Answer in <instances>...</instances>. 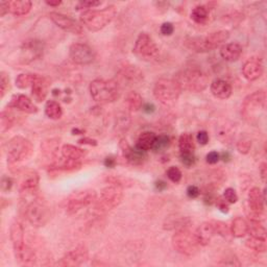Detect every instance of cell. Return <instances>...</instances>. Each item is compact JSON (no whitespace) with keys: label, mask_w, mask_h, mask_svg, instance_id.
<instances>
[{"label":"cell","mask_w":267,"mask_h":267,"mask_svg":"<svg viewBox=\"0 0 267 267\" xmlns=\"http://www.w3.org/2000/svg\"><path fill=\"white\" fill-rule=\"evenodd\" d=\"M173 80L178 83L181 90L194 93L203 92L209 85L208 75L195 68H189V69L178 72Z\"/></svg>","instance_id":"cell-1"},{"label":"cell","mask_w":267,"mask_h":267,"mask_svg":"<svg viewBox=\"0 0 267 267\" xmlns=\"http://www.w3.org/2000/svg\"><path fill=\"white\" fill-rule=\"evenodd\" d=\"M89 91L93 101L98 103H114L121 94L119 83L114 80H94L90 83Z\"/></svg>","instance_id":"cell-2"},{"label":"cell","mask_w":267,"mask_h":267,"mask_svg":"<svg viewBox=\"0 0 267 267\" xmlns=\"http://www.w3.org/2000/svg\"><path fill=\"white\" fill-rule=\"evenodd\" d=\"M116 14L115 5H109L103 10H87L82 13L81 22L91 32H98L111 23Z\"/></svg>","instance_id":"cell-3"},{"label":"cell","mask_w":267,"mask_h":267,"mask_svg":"<svg viewBox=\"0 0 267 267\" xmlns=\"http://www.w3.org/2000/svg\"><path fill=\"white\" fill-rule=\"evenodd\" d=\"M11 240L13 244L15 257L20 263L30 264L36 260V254L34 249L28 247L24 241V228L18 221L11 226Z\"/></svg>","instance_id":"cell-4"},{"label":"cell","mask_w":267,"mask_h":267,"mask_svg":"<svg viewBox=\"0 0 267 267\" xmlns=\"http://www.w3.org/2000/svg\"><path fill=\"white\" fill-rule=\"evenodd\" d=\"M172 246L178 253L187 257L195 256L201 247L195 237V233L189 231L187 227L175 232L172 236Z\"/></svg>","instance_id":"cell-5"},{"label":"cell","mask_w":267,"mask_h":267,"mask_svg":"<svg viewBox=\"0 0 267 267\" xmlns=\"http://www.w3.org/2000/svg\"><path fill=\"white\" fill-rule=\"evenodd\" d=\"M33 152L32 142L23 137H14L7 144V162L11 165L23 162L32 157Z\"/></svg>","instance_id":"cell-6"},{"label":"cell","mask_w":267,"mask_h":267,"mask_svg":"<svg viewBox=\"0 0 267 267\" xmlns=\"http://www.w3.org/2000/svg\"><path fill=\"white\" fill-rule=\"evenodd\" d=\"M181 91L173 79H161L155 83L154 96L162 104L170 106L178 102Z\"/></svg>","instance_id":"cell-7"},{"label":"cell","mask_w":267,"mask_h":267,"mask_svg":"<svg viewBox=\"0 0 267 267\" xmlns=\"http://www.w3.org/2000/svg\"><path fill=\"white\" fill-rule=\"evenodd\" d=\"M25 216L33 226L42 227L50 219V208L46 202L41 198H36L26 207Z\"/></svg>","instance_id":"cell-8"},{"label":"cell","mask_w":267,"mask_h":267,"mask_svg":"<svg viewBox=\"0 0 267 267\" xmlns=\"http://www.w3.org/2000/svg\"><path fill=\"white\" fill-rule=\"evenodd\" d=\"M134 53L143 61L152 62V61L158 60L160 50L149 35L141 33L135 42Z\"/></svg>","instance_id":"cell-9"},{"label":"cell","mask_w":267,"mask_h":267,"mask_svg":"<svg viewBox=\"0 0 267 267\" xmlns=\"http://www.w3.org/2000/svg\"><path fill=\"white\" fill-rule=\"evenodd\" d=\"M266 103V93L263 90L256 91L246 97L242 104V115L247 121H253L260 111L264 110Z\"/></svg>","instance_id":"cell-10"},{"label":"cell","mask_w":267,"mask_h":267,"mask_svg":"<svg viewBox=\"0 0 267 267\" xmlns=\"http://www.w3.org/2000/svg\"><path fill=\"white\" fill-rule=\"evenodd\" d=\"M96 201V192L94 190L87 189L82 191H76L68 198L66 210L68 214H75L82 209L88 207Z\"/></svg>","instance_id":"cell-11"},{"label":"cell","mask_w":267,"mask_h":267,"mask_svg":"<svg viewBox=\"0 0 267 267\" xmlns=\"http://www.w3.org/2000/svg\"><path fill=\"white\" fill-rule=\"evenodd\" d=\"M122 198H123L122 188L115 185H110L103 189L99 205L104 210H112L118 207L122 202Z\"/></svg>","instance_id":"cell-12"},{"label":"cell","mask_w":267,"mask_h":267,"mask_svg":"<svg viewBox=\"0 0 267 267\" xmlns=\"http://www.w3.org/2000/svg\"><path fill=\"white\" fill-rule=\"evenodd\" d=\"M69 56L73 63L78 65H90L94 62L95 52L87 44L75 43L69 49Z\"/></svg>","instance_id":"cell-13"},{"label":"cell","mask_w":267,"mask_h":267,"mask_svg":"<svg viewBox=\"0 0 267 267\" xmlns=\"http://www.w3.org/2000/svg\"><path fill=\"white\" fill-rule=\"evenodd\" d=\"M264 201L261 190L255 187L248 193L247 215L250 220H260L264 213Z\"/></svg>","instance_id":"cell-14"},{"label":"cell","mask_w":267,"mask_h":267,"mask_svg":"<svg viewBox=\"0 0 267 267\" xmlns=\"http://www.w3.org/2000/svg\"><path fill=\"white\" fill-rule=\"evenodd\" d=\"M39 174L35 170H27L22 175L19 191L22 196H30L34 195L39 188Z\"/></svg>","instance_id":"cell-15"},{"label":"cell","mask_w":267,"mask_h":267,"mask_svg":"<svg viewBox=\"0 0 267 267\" xmlns=\"http://www.w3.org/2000/svg\"><path fill=\"white\" fill-rule=\"evenodd\" d=\"M50 19L55 22V23L66 32H70L75 35H80L82 33V26L69 16H66L64 14L52 12L49 14Z\"/></svg>","instance_id":"cell-16"},{"label":"cell","mask_w":267,"mask_h":267,"mask_svg":"<svg viewBox=\"0 0 267 267\" xmlns=\"http://www.w3.org/2000/svg\"><path fill=\"white\" fill-rule=\"evenodd\" d=\"M88 260V250L85 246H78L68 253L58 262L60 266H79Z\"/></svg>","instance_id":"cell-17"},{"label":"cell","mask_w":267,"mask_h":267,"mask_svg":"<svg viewBox=\"0 0 267 267\" xmlns=\"http://www.w3.org/2000/svg\"><path fill=\"white\" fill-rule=\"evenodd\" d=\"M214 235H216L214 221H207V223L202 224L195 232V237L201 246H208Z\"/></svg>","instance_id":"cell-18"},{"label":"cell","mask_w":267,"mask_h":267,"mask_svg":"<svg viewBox=\"0 0 267 267\" xmlns=\"http://www.w3.org/2000/svg\"><path fill=\"white\" fill-rule=\"evenodd\" d=\"M242 74L249 82L257 81L263 74V66L257 59H250L242 67Z\"/></svg>","instance_id":"cell-19"},{"label":"cell","mask_w":267,"mask_h":267,"mask_svg":"<svg viewBox=\"0 0 267 267\" xmlns=\"http://www.w3.org/2000/svg\"><path fill=\"white\" fill-rule=\"evenodd\" d=\"M9 106L10 108L18 109L19 111L27 114H36L38 112V108L34 104V103L27 96L22 94L13 96Z\"/></svg>","instance_id":"cell-20"},{"label":"cell","mask_w":267,"mask_h":267,"mask_svg":"<svg viewBox=\"0 0 267 267\" xmlns=\"http://www.w3.org/2000/svg\"><path fill=\"white\" fill-rule=\"evenodd\" d=\"M32 94L37 102H43L48 94V82L39 74H35L32 85Z\"/></svg>","instance_id":"cell-21"},{"label":"cell","mask_w":267,"mask_h":267,"mask_svg":"<svg viewBox=\"0 0 267 267\" xmlns=\"http://www.w3.org/2000/svg\"><path fill=\"white\" fill-rule=\"evenodd\" d=\"M120 146L123 151V155L126 158L128 162H131L134 165L142 164L144 160H145V151L140 150L139 148H133L131 145H128L127 142L122 140L120 143Z\"/></svg>","instance_id":"cell-22"},{"label":"cell","mask_w":267,"mask_h":267,"mask_svg":"<svg viewBox=\"0 0 267 267\" xmlns=\"http://www.w3.org/2000/svg\"><path fill=\"white\" fill-rule=\"evenodd\" d=\"M184 44L188 49L198 53H204L212 50L207 40V37H189L186 38Z\"/></svg>","instance_id":"cell-23"},{"label":"cell","mask_w":267,"mask_h":267,"mask_svg":"<svg viewBox=\"0 0 267 267\" xmlns=\"http://www.w3.org/2000/svg\"><path fill=\"white\" fill-rule=\"evenodd\" d=\"M120 79L123 82H127L129 85H135V83H139L143 81V73L140 69H138L136 66H124L121 68L119 72Z\"/></svg>","instance_id":"cell-24"},{"label":"cell","mask_w":267,"mask_h":267,"mask_svg":"<svg viewBox=\"0 0 267 267\" xmlns=\"http://www.w3.org/2000/svg\"><path fill=\"white\" fill-rule=\"evenodd\" d=\"M242 46L238 43H227L220 48V56L226 62H236L242 55Z\"/></svg>","instance_id":"cell-25"},{"label":"cell","mask_w":267,"mask_h":267,"mask_svg":"<svg viewBox=\"0 0 267 267\" xmlns=\"http://www.w3.org/2000/svg\"><path fill=\"white\" fill-rule=\"evenodd\" d=\"M210 90L212 94L219 99H226L232 95V87L224 80H215L211 83Z\"/></svg>","instance_id":"cell-26"},{"label":"cell","mask_w":267,"mask_h":267,"mask_svg":"<svg viewBox=\"0 0 267 267\" xmlns=\"http://www.w3.org/2000/svg\"><path fill=\"white\" fill-rule=\"evenodd\" d=\"M33 3L29 0H12L7 1V10L14 16H24L32 10Z\"/></svg>","instance_id":"cell-27"},{"label":"cell","mask_w":267,"mask_h":267,"mask_svg":"<svg viewBox=\"0 0 267 267\" xmlns=\"http://www.w3.org/2000/svg\"><path fill=\"white\" fill-rule=\"evenodd\" d=\"M156 139H157V135L155 133L144 132L138 137V139H137L136 147L143 151L150 150L154 148Z\"/></svg>","instance_id":"cell-28"},{"label":"cell","mask_w":267,"mask_h":267,"mask_svg":"<svg viewBox=\"0 0 267 267\" xmlns=\"http://www.w3.org/2000/svg\"><path fill=\"white\" fill-rule=\"evenodd\" d=\"M231 233L236 238H242L248 233V223L242 217H236L231 226Z\"/></svg>","instance_id":"cell-29"},{"label":"cell","mask_w":267,"mask_h":267,"mask_svg":"<svg viewBox=\"0 0 267 267\" xmlns=\"http://www.w3.org/2000/svg\"><path fill=\"white\" fill-rule=\"evenodd\" d=\"M205 37H207V40L213 50L227 41L228 38H230V33H228L227 30H217V32L210 33Z\"/></svg>","instance_id":"cell-30"},{"label":"cell","mask_w":267,"mask_h":267,"mask_svg":"<svg viewBox=\"0 0 267 267\" xmlns=\"http://www.w3.org/2000/svg\"><path fill=\"white\" fill-rule=\"evenodd\" d=\"M61 151H62L63 158L74 160V161H80L82 158H83L87 155L86 150H83L82 148H80V147H76L74 145H71V144H65Z\"/></svg>","instance_id":"cell-31"},{"label":"cell","mask_w":267,"mask_h":267,"mask_svg":"<svg viewBox=\"0 0 267 267\" xmlns=\"http://www.w3.org/2000/svg\"><path fill=\"white\" fill-rule=\"evenodd\" d=\"M190 220L188 217H169L165 220V230H181V228L188 227Z\"/></svg>","instance_id":"cell-32"},{"label":"cell","mask_w":267,"mask_h":267,"mask_svg":"<svg viewBox=\"0 0 267 267\" xmlns=\"http://www.w3.org/2000/svg\"><path fill=\"white\" fill-rule=\"evenodd\" d=\"M45 114L52 120H58L63 116V109L56 101H48L45 104Z\"/></svg>","instance_id":"cell-33"},{"label":"cell","mask_w":267,"mask_h":267,"mask_svg":"<svg viewBox=\"0 0 267 267\" xmlns=\"http://www.w3.org/2000/svg\"><path fill=\"white\" fill-rule=\"evenodd\" d=\"M125 104L127 109L131 112L139 111L143 106V99L142 96L137 92H129L125 98Z\"/></svg>","instance_id":"cell-34"},{"label":"cell","mask_w":267,"mask_h":267,"mask_svg":"<svg viewBox=\"0 0 267 267\" xmlns=\"http://www.w3.org/2000/svg\"><path fill=\"white\" fill-rule=\"evenodd\" d=\"M191 18L198 24H204L209 18V9L205 5H196L191 12Z\"/></svg>","instance_id":"cell-35"},{"label":"cell","mask_w":267,"mask_h":267,"mask_svg":"<svg viewBox=\"0 0 267 267\" xmlns=\"http://www.w3.org/2000/svg\"><path fill=\"white\" fill-rule=\"evenodd\" d=\"M179 147L181 152H193L195 149L193 136L189 133L182 134L179 139Z\"/></svg>","instance_id":"cell-36"},{"label":"cell","mask_w":267,"mask_h":267,"mask_svg":"<svg viewBox=\"0 0 267 267\" xmlns=\"http://www.w3.org/2000/svg\"><path fill=\"white\" fill-rule=\"evenodd\" d=\"M246 246L249 249L257 251V253H265L267 249L266 239L254 237V236H250V237L246 241Z\"/></svg>","instance_id":"cell-37"},{"label":"cell","mask_w":267,"mask_h":267,"mask_svg":"<svg viewBox=\"0 0 267 267\" xmlns=\"http://www.w3.org/2000/svg\"><path fill=\"white\" fill-rule=\"evenodd\" d=\"M248 233H250V236H254V237L266 239L265 227L259 223V220H250V223L248 224Z\"/></svg>","instance_id":"cell-38"},{"label":"cell","mask_w":267,"mask_h":267,"mask_svg":"<svg viewBox=\"0 0 267 267\" xmlns=\"http://www.w3.org/2000/svg\"><path fill=\"white\" fill-rule=\"evenodd\" d=\"M15 122L14 115L9 112H2L1 115H0V129H1V133H5L6 131L13 126Z\"/></svg>","instance_id":"cell-39"},{"label":"cell","mask_w":267,"mask_h":267,"mask_svg":"<svg viewBox=\"0 0 267 267\" xmlns=\"http://www.w3.org/2000/svg\"><path fill=\"white\" fill-rule=\"evenodd\" d=\"M35 74H28V73H21L17 76L16 79V86L19 89H26L29 86L33 85Z\"/></svg>","instance_id":"cell-40"},{"label":"cell","mask_w":267,"mask_h":267,"mask_svg":"<svg viewBox=\"0 0 267 267\" xmlns=\"http://www.w3.org/2000/svg\"><path fill=\"white\" fill-rule=\"evenodd\" d=\"M106 182H109L111 185L119 186L121 188L123 187H129L133 185V182L128 179H125L123 177H110L106 179Z\"/></svg>","instance_id":"cell-41"},{"label":"cell","mask_w":267,"mask_h":267,"mask_svg":"<svg viewBox=\"0 0 267 267\" xmlns=\"http://www.w3.org/2000/svg\"><path fill=\"white\" fill-rule=\"evenodd\" d=\"M170 144V139L168 136L166 135H161V136H157V139H156V142H155V145H154V148L156 151H160L162 149H165L166 147H168Z\"/></svg>","instance_id":"cell-42"},{"label":"cell","mask_w":267,"mask_h":267,"mask_svg":"<svg viewBox=\"0 0 267 267\" xmlns=\"http://www.w3.org/2000/svg\"><path fill=\"white\" fill-rule=\"evenodd\" d=\"M10 89V78L5 72H1L0 75V92H1V98L5 95V93Z\"/></svg>","instance_id":"cell-43"},{"label":"cell","mask_w":267,"mask_h":267,"mask_svg":"<svg viewBox=\"0 0 267 267\" xmlns=\"http://www.w3.org/2000/svg\"><path fill=\"white\" fill-rule=\"evenodd\" d=\"M167 177H168V179L172 183L178 184V183H180L182 180V171L178 168V167L172 166L168 170H167Z\"/></svg>","instance_id":"cell-44"},{"label":"cell","mask_w":267,"mask_h":267,"mask_svg":"<svg viewBox=\"0 0 267 267\" xmlns=\"http://www.w3.org/2000/svg\"><path fill=\"white\" fill-rule=\"evenodd\" d=\"M181 161L187 167H191L195 164V157L193 152H181Z\"/></svg>","instance_id":"cell-45"},{"label":"cell","mask_w":267,"mask_h":267,"mask_svg":"<svg viewBox=\"0 0 267 267\" xmlns=\"http://www.w3.org/2000/svg\"><path fill=\"white\" fill-rule=\"evenodd\" d=\"M214 226H215L216 234L223 236V237H226V236L231 232L227 225L221 223V221H214Z\"/></svg>","instance_id":"cell-46"},{"label":"cell","mask_w":267,"mask_h":267,"mask_svg":"<svg viewBox=\"0 0 267 267\" xmlns=\"http://www.w3.org/2000/svg\"><path fill=\"white\" fill-rule=\"evenodd\" d=\"M224 197L228 204H235V203H237V201H238V195H237V193H236V191L233 188L226 189V191L224 193Z\"/></svg>","instance_id":"cell-47"},{"label":"cell","mask_w":267,"mask_h":267,"mask_svg":"<svg viewBox=\"0 0 267 267\" xmlns=\"http://www.w3.org/2000/svg\"><path fill=\"white\" fill-rule=\"evenodd\" d=\"M250 147H251V142L249 140L242 139L237 143V149L240 154H243V155L248 154Z\"/></svg>","instance_id":"cell-48"},{"label":"cell","mask_w":267,"mask_h":267,"mask_svg":"<svg viewBox=\"0 0 267 267\" xmlns=\"http://www.w3.org/2000/svg\"><path fill=\"white\" fill-rule=\"evenodd\" d=\"M102 3H103L102 1H95V0H92V1H81L78 3V5H76V9L78 10L93 9V7L101 5Z\"/></svg>","instance_id":"cell-49"},{"label":"cell","mask_w":267,"mask_h":267,"mask_svg":"<svg viewBox=\"0 0 267 267\" xmlns=\"http://www.w3.org/2000/svg\"><path fill=\"white\" fill-rule=\"evenodd\" d=\"M160 30H161V34L163 36H171L173 34L174 27H173L172 23H170V22H164V23L161 25Z\"/></svg>","instance_id":"cell-50"},{"label":"cell","mask_w":267,"mask_h":267,"mask_svg":"<svg viewBox=\"0 0 267 267\" xmlns=\"http://www.w3.org/2000/svg\"><path fill=\"white\" fill-rule=\"evenodd\" d=\"M196 139H197V142L201 144V145H205L209 142V135L207 132L205 131H201L198 132L197 136H196Z\"/></svg>","instance_id":"cell-51"},{"label":"cell","mask_w":267,"mask_h":267,"mask_svg":"<svg viewBox=\"0 0 267 267\" xmlns=\"http://www.w3.org/2000/svg\"><path fill=\"white\" fill-rule=\"evenodd\" d=\"M12 186H13V180L11 178H9V177H3L2 181H1V189H2V191H4V192L10 191Z\"/></svg>","instance_id":"cell-52"},{"label":"cell","mask_w":267,"mask_h":267,"mask_svg":"<svg viewBox=\"0 0 267 267\" xmlns=\"http://www.w3.org/2000/svg\"><path fill=\"white\" fill-rule=\"evenodd\" d=\"M220 159V155L218 154L217 151H211L207 155V162L209 164H216Z\"/></svg>","instance_id":"cell-53"},{"label":"cell","mask_w":267,"mask_h":267,"mask_svg":"<svg viewBox=\"0 0 267 267\" xmlns=\"http://www.w3.org/2000/svg\"><path fill=\"white\" fill-rule=\"evenodd\" d=\"M201 194V191H200V189H198V187L196 186H189L187 188V195L188 197L190 198H196L200 196Z\"/></svg>","instance_id":"cell-54"},{"label":"cell","mask_w":267,"mask_h":267,"mask_svg":"<svg viewBox=\"0 0 267 267\" xmlns=\"http://www.w3.org/2000/svg\"><path fill=\"white\" fill-rule=\"evenodd\" d=\"M79 143L83 144V145H90V146H96L97 145V141L96 140L91 139V138H87V137L80 139Z\"/></svg>","instance_id":"cell-55"},{"label":"cell","mask_w":267,"mask_h":267,"mask_svg":"<svg viewBox=\"0 0 267 267\" xmlns=\"http://www.w3.org/2000/svg\"><path fill=\"white\" fill-rule=\"evenodd\" d=\"M217 205H218V208L221 212H224V213H227L228 212V207H227V205L226 203V200L223 201V200H219L217 201Z\"/></svg>","instance_id":"cell-56"},{"label":"cell","mask_w":267,"mask_h":267,"mask_svg":"<svg viewBox=\"0 0 267 267\" xmlns=\"http://www.w3.org/2000/svg\"><path fill=\"white\" fill-rule=\"evenodd\" d=\"M115 164H116L115 159L112 158V157H108L104 160V165L106 167H110V168H113V167L115 166Z\"/></svg>","instance_id":"cell-57"},{"label":"cell","mask_w":267,"mask_h":267,"mask_svg":"<svg viewBox=\"0 0 267 267\" xmlns=\"http://www.w3.org/2000/svg\"><path fill=\"white\" fill-rule=\"evenodd\" d=\"M266 166H267L266 163H262L260 166V174H261V178L263 181H265L266 174H267V167Z\"/></svg>","instance_id":"cell-58"},{"label":"cell","mask_w":267,"mask_h":267,"mask_svg":"<svg viewBox=\"0 0 267 267\" xmlns=\"http://www.w3.org/2000/svg\"><path fill=\"white\" fill-rule=\"evenodd\" d=\"M142 109L144 111H145L146 113H152V112L155 111V106L152 105V104H150V103H147V104H145L144 106H142Z\"/></svg>","instance_id":"cell-59"},{"label":"cell","mask_w":267,"mask_h":267,"mask_svg":"<svg viewBox=\"0 0 267 267\" xmlns=\"http://www.w3.org/2000/svg\"><path fill=\"white\" fill-rule=\"evenodd\" d=\"M61 3H62V1H60V0H50V1H46V4L47 5H50V6H59Z\"/></svg>","instance_id":"cell-60"},{"label":"cell","mask_w":267,"mask_h":267,"mask_svg":"<svg viewBox=\"0 0 267 267\" xmlns=\"http://www.w3.org/2000/svg\"><path fill=\"white\" fill-rule=\"evenodd\" d=\"M156 187L159 189V190H163L165 189L167 186H166V183L162 182V181H159L156 183Z\"/></svg>","instance_id":"cell-61"}]
</instances>
